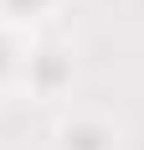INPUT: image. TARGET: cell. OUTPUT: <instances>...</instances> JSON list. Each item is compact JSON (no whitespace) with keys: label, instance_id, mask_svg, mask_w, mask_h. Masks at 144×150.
I'll return each instance as SVG.
<instances>
[{"label":"cell","instance_id":"2","mask_svg":"<svg viewBox=\"0 0 144 150\" xmlns=\"http://www.w3.org/2000/svg\"><path fill=\"white\" fill-rule=\"evenodd\" d=\"M10 5H15V11H26V5L36 11V5H46V0H10Z\"/></svg>","mask_w":144,"mask_h":150},{"label":"cell","instance_id":"3","mask_svg":"<svg viewBox=\"0 0 144 150\" xmlns=\"http://www.w3.org/2000/svg\"><path fill=\"white\" fill-rule=\"evenodd\" d=\"M0 73H5V47H0Z\"/></svg>","mask_w":144,"mask_h":150},{"label":"cell","instance_id":"1","mask_svg":"<svg viewBox=\"0 0 144 150\" xmlns=\"http://www.w3.org/2000/svg\"><path fill=\"white\" fill-rule=\"evenodd\" d=\"M67 145H72V150H103V129H93V124L67 129Z\"/></svg>","mask_w":144,"mask_h":150}]
</instances>
